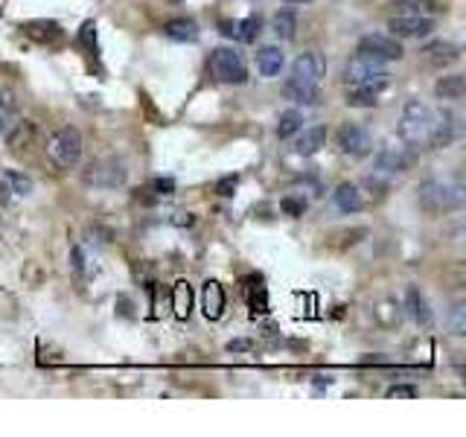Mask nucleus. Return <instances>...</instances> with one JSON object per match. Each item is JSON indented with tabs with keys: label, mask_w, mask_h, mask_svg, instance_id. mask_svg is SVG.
I'll return each mask as SVG.
<instances>
[{
	"label": "nucleus",
	"mask_w": 466,
	"mask_h": 437,
	"mask_svg": "<svg viewBox=\"0 0 466 437\" xmlns=\"http://www.w3.org/2000/svg\"><path fill=\"white\" fill-rule=\"evenodd\" d=\"M3 184H6V190L12 195H21V199L35 190V181L29 178V175H24V172H18V170H6L3 172Z\"/></svg>",
	"instance_id": "cd10ccee"
},
{
	"label": "nucleus",
	"mask_w": 466,
	"mask_h": 437,
	"mask_svg": "<svg viewBox=\"0 0 466 437\" xmlns=\"http://www.w3.org/2000/svg\"><path fill=\"white\" fill-rule=\"evenodd\" d=\"M272 29L277 38H294V29H297V15L292 9H280L272 21Z\"/></svg>",
	"instance_id": "c85d7f7f"
},
{
	"label": "nucleus",
	"mask_w": 466,
	"mask_h": 437,
	"mask_svg": "<svg viewBox=\"0 0 466 437\" xmlns=\"http://www.w3.org/2000/svg\"><path fill=\"white\" fill-rule=\"evenodd\" d=\"M382 76H390V73L382 67V62H376V58H367L362 53H356L347 67H344V85L353 88V85H365V82H373V79H382Z\"/></svg>",
	"instance_id": "9d476101"
},
{
	"label": "nucleus",
	"mask_w": 466,
	"mask_h": 437,
	"mask_svg": "<svg viewBox=\"0 0 466 437\" xmlns=\"http://www.w3.org/2000/svg\"><path fill=\"white\" fill-rule=\"evenodd\" d=\"M15 114H18V99H15L12 90L0 88V134H6L12 129Z\"/></svg>",
	"instance_id": "bb28decb"
},
{
	"label": "nucleus",
	"mask_w": 466,
	"mask_h": 437,
	"mask_svg": "<svg viewBox=\"0 0 466 437\" xmlns=\"http://www.w3.org/2000/svg\"><path fill=\"white\" fill-rule=\"evenodd\" d=\"M79 44L88 50H97V24L94 21H85L79 29Z\"/></svg>",
	"instance_id": "473e14b6"
},
{
	"label": "nucleus",
	"mask_w": 466,
	"mask_h": 437,
	"mask_svg": "<svg viewBox=\"0 0 466 437\" xmlns=\"http://www.w3.org/2000/svg\"><path fill=\"white\" fill-rule=\"evenodd\" d=\"M356 53H362L367 58H376V62H399V58L405 56L402 50V44L394 38V35H382V33H370L365 35L362 41H358V50Z\"/></svg>",
	"instance_id": "6e6552de"
},
{
	"label": "nucleus",
	"mask_w": 466,
	"mask_h": 437,
	"mask_svg": "<svg viewBox=\"0 0 466 437\" xmlns=\"http://www.w3.org/2000/svg\"><path fill=\"white\" fill-rule=\"evenodd\" d=\"M128 178V170L123 160L117 158H102V160H94L91 167L85 170V184H91L97 190H117L123 187Z\"/></svg>",
	"instance_id": "423d86ee"
},
{
	"label": "nucleus",
	"mask_w": 466,
	"mask_h": 437,
	"mask_svg": "<svg viewBox=\"0 0 466 437\" xmlns=\"http://www.w3.org/2000/svg\"><path fill=\"white\" fill-rule=\"evenodd\" d=\"M35 143H38V126L33 119H18L6 131V146L12 155H29L35 149Z\"/></svg>",
	"instance_id": "f8f14e48"
},
{
	"label": "nucleus",
	"mask_w": 466,
	"mask_h": 437,
	"mask_svg": "<svg viewBox=\"0 0 466 437\" xmlns=\"http://www.w3.org/2000/svg\"><path fill=\"white\" fill-rule=\"evenodd\" d=\"M224 304H228V297H224L222 283L207 280L204 289H201V309H204V315H207L210 321H219L222 315H224Z\"/></svg>",
	"instance_id": "f3484780"
},
{
	"label": "nucleus",
	"mask_w": 466,
	"mask_h": 437,
	"mask_svg": "<svg viewBox=\"0 0 466 437\" xmlns=\"http://www.w3.org/2000/svg\"><path fill=\"white\" fill-rule=\"evenodd\" d=\"M283 3H292V6H303V3H312V0H283Z\"/></svg>",
	"instance_id": "a19ab883"
},
{
	"label": "nucleus",
	"mask_w": 466,
	"mask_h": 437,
	"mask_svg": "<svg viewBox=\"0 0 466 437\" xmlns=\"http://www.w3.org/2000/svg\"><path fill=\"white\" fill-rule=\"evenodd\" d=\"M423 58L431 67H449V65H455L460 58V47L452 44V41H431V44L423 47Z\"/></svg>",
	"instance_id": "2eb2a0df"
},
{
	"label": "nucleus",
	"mask_w": 466,
	"mask_h": 437,
	"mask_svg": "<svg viewBox=\"0 0 466 437\" xmlns=\"http://www.w3.org/2000/svg\"><path fill=\"white\" fill-rule=\"evenodd\" d=\"M434 18L431 15H397L388 21V29L394 38H426L434 33Z\"/></svg>",
	"instance_id": "9b49d317"
},
{
	"label": "nucleus",
	"mask_w": 466,
	"mask_h": 437,
	"mask_svg": "<svg viewBox=\"0 0 466 437\" xmlns=\"http://www.w3.org/2000/svg\"><path fill=\"white\" fill-rule=\"evenodd\" d=\"M431 134H434V108H428L419 99H408L399 119V140H405L411 149H423L431 146Z\"/></svg>",
	"instance_id": "7ed1b4c3"
},
{
	"label": "nucleus",
	"mask_w": 466,
	"mask_h": 437,
	"mask_svg": "<svg viewBox=\"0 0 466 437\" xmlns=\"http://www.w3.org/2000/svg\"><path fill=\"white\" fill-rule=\"evenodd\" d=\"M47 158L56 163V170H73L82 160V134L79 129L65 126L47 140Z\"/></svg>",
	"instance_id": "20e7f679"
},
{
	"label": "nucleus",
	"mask_w": 466,
	"mask_h": 437,
	"mask_svg": "<svg viewBox=\"0 0 466 437\" xmlns=\"http://www.w3.org/2000/svg\"><path fill=\"white\" fill-rule=\"evenodd\" d=\"M283 65H285V56H283L280 47H274V44H265V47L257 50V70L263 73V76H268V79L280 76Z\"/></svg>",
	"instance_id": "a211bd4d"
},
{
	"label": "nucleus",
	"mask_w": 466,
	"mask_h": 437,
	"mask_svg": "<svg viewBox=\"0 0 466 437\" xmlns=\"http://www.w3.org/2000/svg\"><path fill=\"white\" fill-rule=\"evenodd\" d=\"M236 187H239V175H224V178L216 181V192L222 195V199H231V195L236 192Z\"/></svg>",
	"instance_id": "72a5a7b5"
},
{
	"label": "nucleus",
	"mask_w": 466,
	"mask_h": 437,
	"mask_svg": "<svg viewBox=\"0 0 466 437\" xmlns=\"http://www.w3.org/2000/svg\"><path fill=\"white\" fill-rule=\"evenodd\" d=\"M24 33L38 44H58L65 38V29L56 21H29V24H24Z\"/></svg>",
	"instance_id": "6ab92c4d"
},
{
	"label": "nucleus",
	"mask_w": 466,
	"mask_h": 437,
	"mask_svg": "<svg viewBox=\"0 0 466 437\" xmlns=\"http://www.w3.org/2000/svg\"><path fill=\"white\" fill-rule=\"evenodd\" d=\"M163 35L172 41H199V24L192 18H172L163 24Z\"/></svg>",
	"instance_id": "412c9836"
},
{
	"label": "nucleus",
	"mask_w": 466,
	"mask_h": 437,
	"mask_svg": "<svg viewBox=\"0 0 466 437\" xmlns=\"http://www.w3.org/2000/svg\"><path fill=\"white\" fill-rule=\"evenodd\" d=\"M140 99H143V105H146V111H149V117H152L155 119V123H163V117L155 111V105H152V99H149L146 94H140Z\"/></svg>",
	"instance_id": "4c0bfd02"
},
{
	"label": "nucleus",
	"mask_w": 466,
	"mask_h": 437,
	"mask_svg": "<svg viewBox=\"0 0 466 437\" xmlns=\"http://www.w3.org/2000/svg\"><path fill=\"white\" fill-rule=\"evenodd\" d=\"M405 309H408L414 324H419V327H431L434 324V315H431L428 300H426L423 292L417 289V286H408V289H405Z\"/></svg>",
	"instance_id": "dca6fc26"
},
{
	"label": "nucleus",
	"mask_w": 466,
	"mask_h": 437,
	"mask_svg": "<svg viewBox=\"0 0 466 437\" xmlns=\"http://www.w3.org/2000/svg\"><path fill=\"white\" fill-rule=\"evenodd\" d=\"M172 222H175V224H187V228H190V224H192L195 219H192V213H175V219H172Z\"/></svg>",
	"instance_id": "ea45409f"
},
{
	"label": "nucleus",
	"mask_w": 466,
	"mask_h": 437,
	"mask_svg": "<svg viewBox=\"0 0 466 437\" xmlns=\"http://www.w3.org/2000/svg\"><path fill=\"white\" fill-rule=\"evenodd\" d=\"M335 146L341 149L344 155H350V158H365V155L373 152L370 134H367L365 126H358V123H344L335 131Z\"/></svg>",
	"instance_id": "1a4fd4ad"
},
{
	"label": "nucleus",
	"mask_w": 466,
	"mask_h": 437,
	"mask_svg": "<svg viewBox=\"0 0 466 437\" xmlns=\"http://www.w3.org/2000/svg\"><path fill=\"white\" fill-rule=\"evenodd\" d=\"M251 309H253V315H257V312H268V297H265L263 286H257V289H253V295H251Z\"/></svg>",
	"instance_id": "c9c22d12"
},
{
	"label": "nucleus",
	"mask_w": 466,
	"mask_h": 437,
	"mask_svg": "<svg viewBox=\"0 0 466 437\" xmlns=\"http://www.w3.org/2000/svg\"><path fill=\"white\" fill-rule=\"evenodd\" d=\"M228 350H231V353H242V350H251V341H245V338L231 341V344H228Z\"/></svg>",
	"instance_id": "58836bf2"
},
{
	"label": "nucleus",
	"mask_w": 466,
	"mask_h": 437,
	"mask_svg": "<svg viewBox=\"0 0 466 437\" xmlns=\"http://www.w3.org/2000/svg\"><path fill=\"white\" fill-rule=\"evenodd\" d=\"M388 85H390V76L373 79V82H365V85H353V88H347V94H344V102L353 105V108H373V105L379 102V94Z\"/></svg>",
	"instance_id": "ddd939ff"
},
{
	"label": "nucleus",
	"mask_w": 466,
	"mask_h": 437,
	"mask_svg": "<svg viewBox=\"0 0 466 437\" xmlns=\"http://www.w3.org/2000/svg\"><path fill=\"white\" fill-rule=\"evenodd\" d=\"M446 327L452 336H466V304L463 300H455L452 309L446 315Z\"/></svg>",
	"instance_id": "c756f323"
},
{
	"label": "nucleus",
	"mask_w": 466,
	"mask_h": 437,
	"mask_svg": "<svg viewBox=\"0 0 466 437\" xmlns=\"http://www.w3.org/2000/svg\"><path fill=\"white\" fill-rule=\"evenodd\" d=\"M434 94H438V99H463L466 79L460 76V73H449V76H443L438 85H434Z\"/></svg>",
	"instance_id": "b1692460"
},
{
	"label": "nucleus",
	"mask_w": 466,
	"mask_h": 437,
	"mask_svg": "<svg viewBox=\"0 0 466 437\" xmlns=\"http://www.w3.org/2000/svg\"><path fill=\"white\" fill-rule=\"evenodd\" d=\"M399 15H431L438 9V0H394Z\"/></svg>",
	"instance_id": "7c9ffc66"
},
{
	"label": "nucleus",
	"mask_w": 466,
	"mask_h": 437,
	"mask_svg": "<svg viewBox=\"0 0 466 437\" xmlns=\"http://www.w3.org/2000/svg\"><path fill=\"white\" fill-rule=\"evenodd\" d=\"M280 210L285 216H292V219H300L306 213V199L303 195H285V199L280 201Z\"/></svg>",
	"instance_id": "2f4dec72"
},
{
	"label": "nucleus",
	"mask_w": 466,
	"mask_h": 437,
	"mask_svg": "<svg viewBox=\"0 0 466 437\" xmlns=\"http://www.w3.org/2000/svg\"><path fill=\"white\" fill-rule=\"evenodd\" d=\"M326 73V62L318 50H306L294 58V65L289 70V76L283 82V94L285 99L292 102H303V105H312L318 99V88H321V79Z\"/></svg>",
	"instance_id": "f257e3e1"
},
{
	"label": "nucleus",
	"mask_w": 466,
	"mask_h": 437,
	"mask_svg": "<svg viewBox=\"0 0 466 437\" xmlns=\"http://www.w3.org/2000/svg\"><path fill=\"white\" fill-rule=\"evenodd\" d=\"M207 70H210V76H213L216 82H222V85H242L248 79L245 58L233 47H219V50L210 53Z\"/></svg>",
	"instance_id": "39448f33"
},
{
	"label": "nucleus",
	"mask_w": 466,
	"mask_h": 437,
	"mask_svg": "<svg viewBox=\"0 0 466 437\" xmlns=\"http://www.w3.org/2000/svg\"><path fill=\"white\" fill-rule=\"evenodd\" d=\"M417 204L426 213H452L466 204V187L460 178H428L417 187Z\"/></svg>",
	"instance_id": "f03ea898"
},
{
	"label": "nucleus",
	"mask_w": 466,
	"mask_h": 437,
	"mask_svg": "<svg viewBox=\"0 0 466 437\" xmlns=\"http://www.w3.org/2000/svg\"><path fill=\"white\" fill-rule=\"evenodd\" d=\"M333 204L341 210V213H358V210L365 207L362 190H358L356 184H338L335 192H333Z\"/></svg>",
	"instance_id": "aec40b11"
},
{
	"label": "nucleus",
	"mask_w": 466,
	"mask_h": 437,
	"mask_svg": "<svg viewBox=\"0 0 466 437\" xmlns=\"http://www.w3.org/2000/svg\"><path fill=\"white\" fill-rule=\"evenodd\" d=\"M303 111H297V108H289V111H283L280 114V119H277V138L280 140H289V138H294V134L303 129Z\"/></svg>",
	"instance_id": "393cba45"
},
{
	"label": "nucleus",
	"mask_w": 466,
	"mask_h": 437,
	"mask_svg": "<svg viewBox=\"0 0 466 437\" xmlns=\"http://www.w3.org/2000/svg\"><path fill=\"white\" fill-rule=\"evenodd\" d=\"M414 158H417V149H411L405 140H388L379 152H376V170L388 172V175L405 172V170H411Z\"/></svg>",
	"instance_id": "0eeeda50"
},
{
	"label": "nucleus",
	"mask_w": 466,
	"mask_h": 437,
	"mask_svg": "<svg viewBox=\"0 0 466 437\" xmlns=\"http://www.w3.org/2000/svg\"><path fill=\"white\" fill-rule=\"evenodd\" d=\"M152 190L158 192V195H172L175 192V178H152Z\"/></svg>",
	"instance_id": "e433bc0d"
},
{
	"label": "nucleus",
	"mask_w": 466,
	"mask_h": 437,
	"mask_svg": "<svg viewBox=\"0 0 466 437\" xmlns=\"http://www.w3.org/2000/svg\"><path fill=\"white\" fill-rule=\"evenodd\" d=\"M324 143H326V129H324V126H312V129H306V131L294 140V152L303 155V158H309V155L318 152Z\"/></svg>",
	"instance_id": "4be33fe9"
},
{
	"label": "nucleus",
	"mask_w": 466,
	"mask_h": 437,
	"mask_svg": "<svg viewBox=\"0 0 466 437\" xmlns=\"http://www.w3.org/2000/svg\"><path fill=\"white\" fill-rule=\"evenodd\" d=\"M385 397L388 399H414L417 397V388H411V385H390Z\"/></svg>",
	"instance_id": "f704fd0d"
},
{
	"label": "nucleus",
	"mask_w": 466,
	"mask_h": 437,
	"mask_svg": "<svg viewBox=\"0 0 466 437\" xmlns=\"http://www.w3.org/2000/svg\"><path fill=\"white\" fill-rule=\"evenodd\" d=\"M460 134V123H458V114L452 111H434V134H431V149H446L455 138Z\"/></svg>",
	"instance_id": "4468645a"
},
{
	"label": "nucleus",
	"mask_w": 466,
	"mask_h": 437,
	"mask_svg": "<svg viewBox=\"0 0 466 437\" xmlns=\"http://www.w3.org/2000/svg\"><path fill=\"white\" fill-rule=\"evenodd\" d=\"M257 35H260V18L257 15H248V18L231 24V38H236V41L251 44V41H257Z\"/></svg>",
	"instance_id": "a878e982"
},
{
	"label": "nucleus",
	"mask_w": 466,
	"mask_h": 437,
	"mask_svg": "<svg viewBox=\"0 0 466 437\" xmlns=\"http://www.w3.org/2000/svg\"><path fill=\"white\" fill-rule=\"evenodd\" d=\"M192 286L187 280H178L172 286V309H175V318H181L187 321L190 318V312H192Z\"/></svg>",
	"instance_id": "5701e85b"
}]
</instances>
